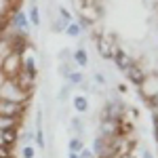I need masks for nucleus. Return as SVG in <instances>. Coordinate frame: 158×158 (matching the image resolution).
<instances>
[{"label": "nucleus", "mask_w": 158, "mask_h": 158, "mask_svg": "<svg viewBox=\"0 0 158 158\" xmlns=\"http://www.w3.org/2000/svg\"><path fill=\"white\" fill-rule=\"evenodd\" d=\"M15 124H17V118H4V116H0V131L9 129V127H15Z\"/></svg>", "instance_id": "2eb2a0df"}, {"label": "nucleus", "mask_w": 158, "mask_h": 158, "mask_svg": "<svg viewBox=\"0 0 158 158\" xmlns=\"http://www.w3.org/2000/svg\"><path fill=\"white\" fill-rule=\"evenodd\" d=\"M74 108L78 110V112H86L89 110V99L85 95H76L74 97Z\"/></svg>", "instance_id": "6e6552de"}, {"label": "nucleus", "mask_w": 158, "mask_h": 158, "mask_svg": "<svg viewBox=\"0 0 158 158\" xmlns=\"http://www.w3.org/2000/svg\"><path fill=\"white\" fill-rule=\"evenodd\" d=\"M124 74H127V78H129L133 85H137V86H141V82L146 80V74H143V70H141V68H139L135 61L129 65V68H127V70H124Z\"/></svg>", "instance_id": "7ed1b4c3"}, {"label": "nucleus", "mask_w": 158, "mask_h": 158, "mask_svg": "<svg viewBox=\"0 0 158 158\" xmlns=\"http://www.w3.org/2000/svg\"><path fill=\"white\" fill-rule=\"evenodd\" d=\"M13 23L17 25V27H21V32H25V30H27V17H25L23 13H15Z\"/></svg>", "instance_id": "9d476101"}, {"label": "nucleus", "mask_w": 158, "mask_h": 158, "mask_svg": "<svg viewBox=\"0 0 158 158\" xmlns=\"http://www.w3.org/2000/svg\"><path fill=\"white\" fill-rule=\"evenodd\" d=\"M112 59H114V63H116V65H118V70H122V72H124V70L133 63V59H131V57H129V55H127L122 49H114Z\"/></svg>", "instance_id": "39448f33"}, {"label": "nucleus", "mask_w": 158, "mask_h": 158, "mask_svg": "<svg viewBox=\"0 0 158 158\" xmlns=\"http://www.w3.org/2000/svg\"><path fill=\"white\" fill-rule=\"evenodd\" d=\"M21 70H23V57L19 53H6L4 59H2V70H0V74L4 78L13 80Z\"/></svg>", "instance_id": "f257e3e1"}, {"label": "nucleus", "mask_w": 158, "mask_h": 158, "mask_svg": "<svg viewBox=\"0 0 158 158\" xmlns=\"http://www.w3.org/2000/svg\"><path fill=\"white\" fill-rule=\"evenodd\" d=\"M72 124L76 127V129H80V118H72Z\"/></svg>", "instance_id": "aec40b11"}, {"label": "nucleus", "mask_w": 158, "mask_h": 158, "mask_svg": "<svg viewBox=\"0 0 158 158\" xmlns=\"http://www.w3.org/2000/svg\"><path fill=\"white\" fill-rule=\"evenodd\" d=\"M21 114H23V103L21 101L0 97V116H4V118H19Z\"/></svg>", "instance_id": "f03ea898"}, {"label": "nucleus", "mask_w": 158, "mask_h": 158, "mask_svg": "<svg viewBox=\"0 0 158 158\" xmlns=\"http://www.w3.org/2000/svg\"><path fill=\"white\" fill-rule=\"evenodd\" d=\"M23 72H27L32 78H36V63H34L32 57H27V59L23 61Z\"/></svg>", "instance_id": "9b49d317"}, {"label": "nucleus", "mask_w": 158, "mask_h": 158, "mask_svg": "<svg viewBox=\"0 0 158 158\" xmlns=\"http://www.w3.org/2000/svg\"><path fill=\"white\" fill-rule=\"evenodd\" d=\"M17 135H19V131H17V124L15 127H9V129H2L0 131V143L6 148H11L15 141H17Z\"/></svg>", "instance_id": "20e7f679"}, {"label": "nucleus", "mask_w": 158, "mask_h": 158, "mask_svg": "<svg viewBox=\"0 0 158 158\" xmlns=\"http://www.w3.org/2000/svg\"><path fill=\"white\" fill-rule=\"evenodd\" d=\"M154 139H156V143H158V112L154 114Z\"/></svg>", "instance_id": "6ab92c4d"}, {"label": "nucleus", "mask_w": 158, "mask_h": 158, "mask_svg": "<svg viewBox=\"0 0 158 158\" xmlns=\"http://www.w3.org/2000/svg\"><path fill=\"white\" fill-rule=\"evenodd\" d=\"M70 158H78V154H74V152H70Z\"/></svg>", "instance_id": "4be33fe9"}, {"label": "nucleus", "mask_w": 158, "mask_h": 158, "mask_svg": "<svg viewBox=\"0 0 158 158\" xmlns=\"http://www.w3.org/2000/svg\"><path fill=\"white\" fill-rule=\"evenodd\" d=\"M143 158H152V154L150 152H143Z\"/></svg>", "instance_id": "412c9836"}, {"label": "nucleus", "mask_w": 158, "mask_h": 158, "mask_svg": "<svg viewBox=\"0 0 158 158\" xmlns=\"http://www.w3.org/2000/svg\"><path fill=\"white\" fill-rule=\"evenodd\" d=\"M106 152H110L106 137H95V146H93V154H97L99 158H106Z\"/></svg>", "instance_id": "0eeeda50"}, {"label": "nucleus", "mask_w": 158, "mask_h": 158, "mask_svg": "<svg viewBox=\"0 0 158 158\" xmlns=\"http://www.w3.org/2000/svg\"><path fill=\"white\" fill-rule=\"evenodd\" d=\"M9 158H13V156H9Z\"/></svg>", "instance_id": "5701e85b"}, {"label": "nucleus", "mask_w": 158, "mask_h": 158, "mask_svg": "<svg viewBox=\"0 0 158 158\" xmlns=\"http://www.w3.org/2000/svg\"><path fill=\"white\" fill-rule=\"evenodd\" d=\"M97 49H99V55H101L103 59H112L114 49H112V44L106 40V36H99V38H97Z\"/></svg>", "instance_id": "423d86ee"}, {"label": "nucleus", "mask_w": 158, "mask_h": 158, "mask_svg": "<svg viewBox=\"0 0 158 158\" xmlns=\"http://www.w3.org/2000/svg\"><path fill=\"white\" fill-rule=\"evenodd\" d=\"M68 78H70L72 82H76V85H78V82H82V74H80V72H72V74H68Z\"/></svg>", "instance_id": "dca6fc26"}, {"label": "nucleus", "mask_w": 158, "mask_h": 158, "mask_svg": "<svg viewBox=\"0 0 158 158\" xmlns=\"http://www.w3.org/2000/svg\"><path fill=\"white\" fill-rule=\"evenodd\" d=\"M21 156L23 158H34V148H23V152H21Z\"/></svg>", "instance_id": "a211bd4d"}, {"label": "nucleus", "mask_w": 158, "mask_h": 158, "mask_svg": "<svg viewBox=\"0 0 158 158\" xmlns=\"http://www.w3.org/2000/svg\"><path fill=\"white\" fill-rule=\"evenodd\" d=\"M82 150V141L78 139V137H74V139H70V152H74V154H78Z\"/></svg>", "instance_id": "4468645a"}, {"label": "nucleus", "mask_w": 158, "mask_h": 158, "mask_svg": "<svg viewBox=\"0 0 158 158\" xmlns=\"http://www.w3.org/2000/svg\"><path fill=\"white\" fill-rule=\"evenodd\" d=\"M74 61L80 65V68H86V63H89V57H86V51L85 49H78L74 53Z\"/></svg>", "instance_id": "1a4fd4ad"}, {"label": "nucleus", "mask_w": 158, "mask_h": 158, "mask_svg": "<svg viewBox=\"0 0 158 158\" xmlns=\"http://www.w3.org/2000/svg\"><path fill=\"white\" fill-rule=\"evenodd\" d=\"M65 32H68V36H72V38H76V36H80V25L78 23H68V27H65Z\"/></svg>", "instance_id": "f8f14e48"}, {"label": "nucleus", "mask_w": 158, "mask_h": 158, "mask_svg": "<svg viewBox=\"0 0 158 158\" xmlns=\"http://www.w3.org/2000/svg\"><path fill=\"white\" fill-rule=\"evenodd\" d=\"M9 156H11V148H6V146L0 143V158H9Z\"/></svg>", "instance_id": "f3484780"}, {"label": "nucleus", "mask_w": 158, "mask_h": 158, "mask_svg": "<svg viewBox=\"0 0 158 158\" xmlns=\"http://www.w3.org/2000/svg\"><path fill=\"white\" fill-rule=\"evenodd\" d=\"M27 21H32L34 25H40V11H38L36 6L30 9V17H27Z\"/></svg>", "instance_id": "ddd939ff"}]
</instances>
